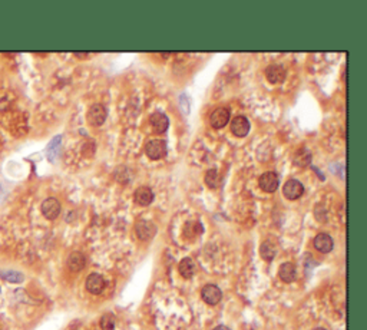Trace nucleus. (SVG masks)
I'll list each match as a JSON object with an SVG mask.
<instances>
[{
	"label": "nucleus",
	"mask_w": 367,
	"mask_h": 330,
	"mask_svg": "<svg viewBox=\"0 0 367 330\" xmlns=\"http://www.w3.org/2000/svg\"><path fill=\"white\" fill-rule=\"evenodd\" d=\"M75 56H76V58H86L87 53H84V52H82V53H81V52H75Z\"/></svg>",
	"instance_id": "obj_24"
},
{
	"label": "nucleus",
	"mask_w": 367,
	"mask_h": 330,
	"mask_svg": "<svg viewBox=\"0 0 367 330\" xmlns=\"http://www.w3.org/2000/svg\"><path fill=\"white\" fill-rule=\"evenodd\" d=\"M1 276H3V279H6L7 282H12V283H21L24 279L22 273H18V271H6Z\"/></svg>",
	"instance_id": "obj_22"
},
{
	"label": "nucleus",
	"mask_w": 367,
	"mask_h": 330,
	"mask_svg": "<svg viewBox=\"0 0 367 330\" xmlns=\"http://www.w3.org/2000/svg\"><path fill=\"white\" fill-rule=\"evenodd\" d=\"M135 231H136V236H138L139 240L148 242V240H151L152 237L156 234V227H155V224L151 222V221L141 220L136 222Z\"/></svg>",
	"instance_id": "obj_5"
},
{
	"label": "nucleus",
	"mask_w": 367,
	"mask_h": 330,
	"mask_svg": "<svg viewBox=\"0 0 367 330\" xmlns=\"http://www.w3.org/2000/svg\"><path fill=\"white\" fill-rule=\"evenodd\" d=\"M231 132L238 136V138H244L248 135L250 132V122L245 116L238 115L233 121H231Z\"/></svg>",
	"instance_id": "obj_9"
},
{
	"label": "nucleus",
	"mask_w": 367,
	"mask_h": 330,
	"mask_svg": "<svg viewBox=\"0 0 367 330\" xmlns=\"http://www.w3.org/2000/svg\"><path fill=\"white\" fill-rule=\"evenodd\" d=\"M293 162L296 167H300V168L308 167L311 162V153L307 148H299L293 155Z\"/></svg>",
	"instance_id": "obj_16"
},
{
	"label": "nucleus",
	"mask_w": 367,
	"mask_h": 330,
	"mask_svg": "<svg viewBox=\"0 0 367 330\" xmlns=\"http://www.w3.org/2000/svg\"><path fill=\"white\" fill-rule=\"evenodd\" d=\"M204 227L199 221H190L184 227V237L188 240H194L199 234H202Z\"/></svg>",
	"instance_id": "obj_17"
},
{
	"label": "nucleus",
	"mask_w": 367,
	"mask_h": 330,
	"mask_svg": "<svg viewBox=\"0 0 367 330\" xmlns=\"http://www.w3.org/2000/svg\"><path fill=\"white\" fill-rule=\"evenodd\" d=\"M259 188L264 193H274V191H277V188L280 185V179H279V176L276 173L268 171V173H264L262 176H259Z\"/></svg>",
	"instance_id": "obj_4"
},
{
	"label": "nucleus",
	"mask_w": 367,
	"mask_h": 330,
	"mask_svg": "<svg viewBox=\"0 0 367 330\" xmlns=\"http://www.w3.org/2000/svg\"><path fill=\"white\" fill-rule=\"evenodd\" d=\"M85 264H86V259H85V256L81 251H73L69 256V259H67V267L72 271H81V270H84Z\"/></svg>",
	"instance_id": "obj_15"
},
{
	"label": "nucleus",
	"mask_w": 367,
	"mask_h": 330,
	"mask_svg": "<svg viewBox=\"0 0 367 330\" xmlns=\"http://www.w3.org/2000/svg\"><path fill=\"white\" fill-rule=\"evenodd\" d=\"M86 290L92 294H101L105 288V280L101 274H96V273H92L89 274L86 279Z\"/></svg>",
	"instance_id": "obj_11"
},
{
	"label": "nucleus",
	"mask_w": 367,
	"mask_h": 330,
	"mask_svg": "<svg viewBox=\"0 0 367 330\" xmlns=\"http://www.w3.org/2000/svg\"><path fill=\"white\" fill-rule=\"evenodd\" d=\"M204 181L210 188H219L222 185V176L216 170H208L205 173Z\"/></svg>",
	"instance_id": "obj_20"
},
{
	"label": "nucleus",
	"mask_w": 367,
	"mask_h": 330,
	"mask_svg": "<svg viewBox=\"0 0 367 330\" xmlns=\"http://www.w3.org/2000/svg\"><path fill=\"white\" fill-rule=\"evenodd\" d=\"M101 328L104 330H113L115 328V317L112 314H104L101 319Z\"/></svg>",
	"instance_id": "obj_23"
},
{
	"label": "nucleus",
	"mask_w": 367,
	"mask_h": 330,
	"mask_svg": "<svg viewBox=\"0 0 367 330\" xmlns=\"http://www.w3.org/2000/svg\"><path fill=\"white\" fill-rule=\"evenodd\" d=\"M201 297L207 305L216 306L222 299V291L216 285H207V286L202 287V290H201Z\"/></svg>",
	"instance_id": "obj_3"
},
{
	"label": "nucleus",
	"mask_w": 367,
	"mask_h": 330,
	"mask_svg": "<svg viewBox=\"0 0 367 330\" xmlns=\"http://www.w3.org/2000/svg\"><path fill=\"white\" fill-rule=\"evenodd\" d=\"M314 247H316V250H319L320 253H330L331 250H333V247H334V242H333V239L328 236V234H325V233H320V234H317L316 236V239H314Z\"/></svg>",
	"instance_id": "obj_14"
},
{
	"label": "nucleus",
	"mask_w": 367,
	"mask_h": 330,
	"mask_svg": "<svg viewBox=\"0 0 367 330\" xmlns=\"http://www.w3.org/2000/svg\"><path fill=\"white\" fill-rule=\"evenodd\" d=\"M214 330H230L227 326H218V328H216Z\"/></svg>",
	"instance_id": "obj_25"
},
{
	"label": "nucleus",
	"mask_w": 367,
	"mask_h": 330,
	"mask_svg": "<svg viewBox=\"0 0 367 330\" xmlns=\"http://www.w3.org/2000/svg\"><path fill=\"white\" fill-rule=\"evenodd\" d=\"M259 253H261V257L264 259V260H267V262H271L274 257H276V254H277V247L274 245V242H264L261 244V247H259Z\"/></svg>",
	"instance_id": "obj_21"
},
{
	"label": "nucleus",
	"mask_w": 367,
	"mask_h": 330,
	"mask_svg": "<svg viewBox=\"0 0 367 330\" xmlns=\"http://www.w3.org/2000/svg\"><path fill=\"white\" fill-rule=\"evenodd\" d=\"M230 110H227V108H224V107H221V108H216V110H213V113H211V116H210V122H211V125H213V128H216V130H221V128H224L227 124H228V121H230Z\"/></svg>",
	"instance_id": "obj_6"
},
{
	"label": "nucleus",
	"mask_w": 367,
	"mask_h": 330,
	"mask_svg": "<svg viewBox=\"0 0 367 330\" xmlns=\"http://www.w3.org/2000/svg\"><path fill=\"white\" fill-rule=\"evenodd\" d=\"M265 78L271 84H281L285 79V69L281 65H270L265 69Z\"/></svg>",
	"instance_id": "obj_12"
},
{
	"label": "nucleus",
	"mask_w": 367,
	"mask_h": 330,
	"mask_svg": "<svg viewBox=\"0 0 367 330\" xmlns=\"http://www.w3.org/2000/svg\"><path fill=\"white\" fill-rule=\"evenodd\" d=\"M178 270H179V274H181L184 279H191V277L195 274L196 265H195L193 259L187 257V259H184V260H181V262H179Z\"/></svg>",
	"instance_id": "obj_18"
},
{
	"label": "nucleus",
	"mask_w": 367,
	"mask_h": 330,
	"mask_svg": "<svg viewBox=\"0 0 367 330\" xmlns=\"http://www.w3.org/2000/svg\"><path fill=\"white\" fill-rule=\"evenodd\" d=\"M42 214L47 220H55L61 214V202L56 198H47L42 202Z\"/></svg>",
	"instance_id": "obj_7"
},
{
	"label": "nucleus",
	"mask_w": 367,
	"mask_h": 330,
	"mask_svg": "<svg viewBox=\"0 0 367 330\" xmlns=\"http://www.w3.org/2000/svg\"><path fill=\"white\" fill-rule=\"evenodd\" d=\"M314 330H325V329H323V328H317V329H314Z\"/></svg>",
	"instance_id": "obj_26"
},
{
	"label": "nucleus",
	"mask_w": 367,
	"mask_h": 330,
	"mask_svg": "<svg viewBox=\"0 0 367 330\" xmlns=\"http://www.w3.org/2000/svg\"><path fill=\"white\" fill-rule=\"evenodd\" d=\"M133 199L138 205L147 207L153 201V191L150 187H139L135 193H133Z\"/></svg>",
	"instance_id": "obj_13"
},
{
	"label": "nucleus",
	"mask_w": 367,
	"mask_h": 330,
	"mask_svg": "<svg viewBox=\"0 0 367 330\" xmlns=\"http://www.w3.org/2000/svg\"><path fill=\"white\" fill-rule=\"evenodd\" d=\"M167 144L164 139H151L145 145V153L151 159H161L167 155Z\"/></svg>",
	"instance_id": "obj_2"
},
{
	"label": "nucleus",
	"mask_w": 367,
	"mask_h": 330,
	"mask_svg": "<svg viewBox=\"0 0 367 330\" xmlns=\"http://www.w3.org/2000/svg\"><path fill=\"white\" fill-rule=\"evenodd\" d=\"M282 193L288 199H297V198L302 197V193H304V185L299 179H288L284 184Z\"/></svg>",
	"instance_id": "obj_8"
},
{
	"label": "nucleus",
	"mask_w": 367,
	"mask_h": 330,
	"mask_svg": "<svg viewBox=\"0 0 367 330\" xmlns=\"http://www.w3.org/2000/svg\"><path fill=\"white\" fill-rule=\"evenodd\" d=\"M107 116H108L107 108L104 105H101V104H95L87 110V124L92 125V127H101L107 121Z\"/></svg>",
	"instance_id": "obj_1"
},
{
	"label": "nucleus",
	"mask_w": 367,
	"mask_h": 330,
	"mask_svg": "<svg viewBox=\"0 0 367 330\" xmlns=\"http://www.w3.org/2000/svg\"><path fill=\"white\" fill-rule=\"evenodd\" d=\"M279 276L284 283H291L296 280V265L293 263L281 264Z\"/></svg>",
	"instance_id": "obj_19"
},
{
	"label": "nucleus",
	"mask_w": 367,
	"mask_h": 330,
	"mask_svg": "<svg viewBox=\"0 0 367 330\" xmlns=\"http://www.w3.org/2000/svg\"><path fill=\"white\" fill-rule=\"evenodd\" d=\"M150 124H151L152 131L155 133H164L170 127L168 116L165 113H161V112L152 113L151 118H150Z\"/></svg>",
	"instance_id": "obj_10"
}]
</instances>
